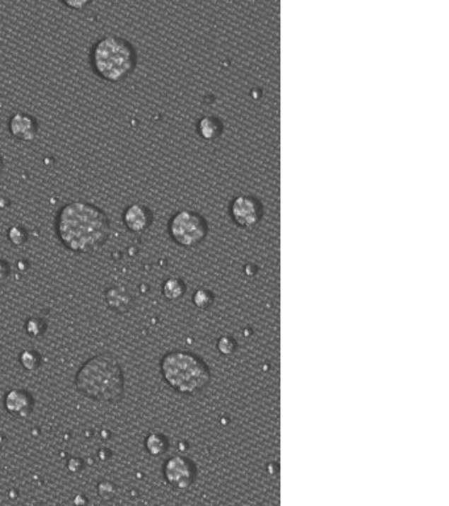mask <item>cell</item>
I'll return each instance as SVG.
<instances>
[{
  "label": "cell",
  "mask_w": 449,
  "mask_h": 506,
  "mask_svg": "<svg viewBox=\"0 0 449 506\" xmlns=\"http://www.w3.org/2000/svg\"><path fill=\"white\" fill-rule=\"evenodd\" d=\"M67 468L73 473H77L83 468V460L79 458H71L67 461Z\"/></svg>",
  "instance_id": "21"
},
{
  "label": "cell",
  "mask_w": 449,
  "mask_h": 506,
  "mask_svg": "<svg viewBox=\"0 0 449 506\" xmlns=\"http://www.w3.org/2000/svg\"><path fill=\"white\" fill-rule=\"evenodd\" d=\"M10 264H8L6 260L0 258V281H4V280H7V278L10 277Z\"/></svg>",
  "instance_id": "22"
},
{
  "label": "cell",
  "mask_w": 449,
  "mask_h": 506,
  "mask_svg": "<svg viewBox=\"0 0 449 506\" xmlns=\"http://www.w3.org/2000/svg\"><path fill=\"white\" fill-rule=\"evenodd\" d=\"M58 239L74 253H93L110 239L111 224L105 211L88 202L67 203L58 211Z\"/></svg>",
  "instance_id": "1"
},
{
  "label": "cell",
  "mask_w": 449,
  "mask_h": 506,
  "mask_svg": "<svg viewBox=\"0 0 449 506\" xmlns=\"http://www.w3.org/2000/svg\"><path fill=\"white\" fill-rule=\"evenodd\" d=\"M8 240L13 246L21 247L28 240V232H27V229L21 227V226H13V227H11L8 229Z\"/></svg>",
  "instance_id": "17"
},
{
  "label": "cell",
  "mask_w": 449,
  "mask_h": 506,
  "mask_svg": "<svg viewBox=\"0 0 449 506\" xmlns=\"http://www.w3.org/2000/svg\"><path fill=\"white\" fill-rule=\"evenodd\" d=\"M98 495L105 501L112 500L116 495L115 484H112L111 481H107V480L100 481L98 485Z\"/></svg>",
  "instance_id": "20"
},
{
  "label": "cell",
  "mask_w": 449,
  "mask_h": 506,
  "mask_svg": "<svg viewBox=\"0 0 449 506\" xmlns=\"http://www.w3.org/2000/svg\"><path fill=\"white\" fill-rule=\"evenodd\" d=\"M169 231L175 243L183 247H194L199 244L207 235V223L199 214L190 210H182L173 217Z\"/></svg>",
  "instance_id": "5"
},
{
  "label": "cell",
  "mask_w": 449,
  "mask_h": 506,
  "mask_svg": "<svg viewBox=\"0 0 449 506\" xmlns=\"http://www.w3.org/2000/svg\"><path fill=\"white\" fill-rule=\"evenodd\" d=\"M25 331L32 338H40L47 331V322L40 316H30L25 322Z\"/></svg>",
  "instance_id": "16"
},
{
  "label": "cell",
  "mask_w": 449,
  "mask_h": 506,
  "mask_svg": "<svg viewBox=\"0 0 449 506\" xmlns=\"http://www.w3.org/2000/svg\"><path fill=\"white\" fill-rule=\"evenodd\" d=\"M76 388L87 398L105 403H116L124 396V373L122 365L110 355H96L88 359L76 374Z\"/></svg>",
  "instance_id": "2"
},
{
  "label": "cell",
  "mask_w": 449,
  "mask_h": 506,
  "mask_svg": "<svg viewBox=\"0 0 449 506\" xmlns=\"http://www.w3.org/2000/svg\"><path fill=\"white\" fill-rule=\"evenodd\" d=\"M6 410L18 418H28L35 408V400L30 393L23 389H12L4 397Z\"/></svg>",
  "instance_id": "8"
},
{
  "label": "cell",
  "mask_w": 449,
  "mask_h": 506,
  "mask_svg": "<svg viewBox=\"0 0 449 506\" xmlns=\"http://www.w3.org/2000/svg\"><path fill=\"white\" fill-rule=\"evenodd\" d=\"M216 347H218L220 354L228 356V355H232L236 351L238 344L235 342V339H232L231 336H221L218 340Z\"/></svg>",
  "instance_id": "19"
},
{
  "label": "cell",
  "mask_w": 449,
  "mask_h": 506,
  "mask_svg": "<svg viewBox=\"0 0 449 506\" xmlns=\"http://www.w3.org/2000/svg\"><path fill=\"white\" fill-rule=\"evenodd\" d=\"M3 166H4V163H3V157H1V154H0V174L3 172Z\"/></svg>",
  "instance_id": "24"
},
{
  "label": "cell",
  "mask_w": 449,
  "mask_h": 506,
  "mask_svg": "<svg viewBox=\"0 0 449 506\" xmlns=\"http://www.w3.org/2000/svg\"><path fill=\"white\" fill-rule=\"evenodd\" d=\"M125 227L134 234H143L144 231L151 227L153 222L152 211L141 203H134L127 207L123 214Z\"/></svg>",
  "instance_id": "9"
},
{
  "label": "cell",
  "mask_w": 449,
  "mask_h": 506,
  "mask_svg": "<svg viewBox=\"0 0 449 506\" xmlns=\"http://www.w3.org/2000/svg\"><path fill=\"white\" fill-rule=\"evenodd\" d=\"M91 67L102 79L122 82L137 67L136 49L128 40L108 35L96 41L91 49Z\"/></svg>",
  "instance_id": "3"
},
{
  "label": "cell",
  "mask_w": 449,
  "mask_h": 506,
  "mask_svg": "<svg viewBox=\"0 0 449 506\" xmlns=\"http://www.w3.org/2000/svg\"><path fill=\"white\" fill-rule=\"evenodd\" d=\"M198 130H199V134H202L203 139L215 140L221 134L223 127H221L219 119H216L214 116H204L199 122Z\"/></svg>",
  "instance_id": "13"
},
{
  "label": "cell",
  "mask_w": 449,
  "mask_h": 506,
  "mask_svg": "<svg viewBox=\"0 0 449 506\" xmlns=\"http://www.w3.org/2000/svg\"><path fill=\"white\" fill-rule=\"evenodd\" d=\"M64 4L70 7V8H76V10H82L83 7H86L90 4V1H64Z\"/></svg>",
  "instance_id": "23"
},
{
  "label": "cell",
  "mask_w": 449,
  "mask_h": 506,
  "mask_svg": "<svg viewBox=\"0 0 449 506\" xmlns=\"http://www.w3.org/2000/svg\"><path fill=\"white\" fill-rule=\"evenodd\" d=\"M145 449L152 456H160L169 449V439L161 432H152L145 439Z\"/></svg>",
  "instance_id": "12"
},
{
  "label": "cell",
  "mask_w": 449,
  "mask_h": 506,
  "mask_svg": "<svg viewBox=\"0 0 449 506\" xmlns=\"http://www.w3.org/2000/svg\"><path fill=\"white\" fill-rule=\"evenodd\" d=\"M105 304L112 311H115L117 314H123L132 305V297L125 287H110L105 292Z\"/></svg>",
  "instance_id": "11"
},
{
  "label": "cell",
  "mask_w": 449,
  "mask_h": 506,
  "mask_svg": "<svg viewBox=\"0 0 449 506\" xmlns=\"http://www.w3.org/2000/svg\"><path fill=\"white\" fill-rule=\"evenodd\" d=\"M186 292V285L180 278L172 277L166 280L163 285V294L169 301L180 299Z\"/></svg>",
  "instance_id": "14"
},
{
  "label": "cell",
  "mask_w": 449,
  "mask_h": 506,
  "mask_svg": "<svg viewBox=\"0 0 449 506\" xmlns=\"http://www.w3.org/2000/svg\"><path fill=\"white\" fill-rule=\"evenodd\" d=\"M163 478L170 487L187 489L197 478V467L190 459L175 455L165 461Z\"/></svg>",
  "instance_id": "6"
},
{
  "label": "cell",
  "mask_w": 449,
  "mask_h": 506,
  "mask_svg": "<svg viewBox=\"0 0 449 506\" xmlns=\"http://www.w3.org/2000/svg\"><path fill=\"white\" fill-rule=\"evenodd\" d=\"M212 301H214V297H212L210 292L206 290V289H199V290L194 294V297H192L194 305L198 306V307H201V309L209 307V306L212 304Z\"/></svg>",
  "instance_id": "18"
},
{
  "label": "cell",
  "mask_w": 449,
  "mask_h": 506,
  "mask_svg": "<svg viewBox=\"0 0 449 506\" xmlns=\"http://www.w3.org/2000/svg\"><path fill=\"white\" fill-rule=\"evenodd\" d=\"M231 215L241 227H252L261 219L262 206L256 198L241 195L232 202Z\"/></svg>",
  "instance_id": "7"
},
{
  "label": "cell",
  "mask_w": 449,
  "mask_h": 506,
  "mask_svg": "<svg viewBox=\"0 0 449 506\" xmlns=\"http://www.w3.org/2000/svg\"><path fill=\"white\" fill-rule=\"evenodd\" d=\"M19 362L25 371H36L41 367L42 357L36 350H24L20 354Z\"/></svg>",
  "instance_id": "15"
},
{
  "label": "cell",
  "mask_w": 449,
  "mask_h": 506,
  "mask_svg": "<svg viewBox=\"0 0 449 506\" xmlns=\"http://www.w3.org/2000/svg\"><path fill=\"white\" fill-rule=\"evenodd\" d=\"M10 132L20 142H32L39 134V123L32 115L18 113L10 119Z\"/></svg>",
  "instance_id": "10"
},
{
  "label": "cell",
  "mask_w": 449,
  "mask_h": 506,
  "mask_svg": "<svg viewBox=\"0 0 449 506\" xmlns=\"http://www.w3.org/2000/svg\"><path fill=\"white\" fill-rule=\"evenodd\" d=\"M160 371L165 382L181 394L203 391L211 380L207 364L199 356L187 351H172L163 356Z\"/></svg>",
  "instance_id": "4"
}]
</instances>
